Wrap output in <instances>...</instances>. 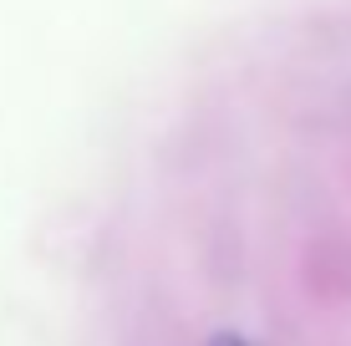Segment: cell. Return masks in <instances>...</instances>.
<instances>
[{
	"label": "cell",
	"instance_id": "1",
	"mask_svg": "<svg viewBox=\"0 0 351 346\" xmlns=\"http://www.w3.org/2000/svg\"><path fill=\"white\" fill-rule=\"evenodd\" d=\"M209 346H250V341H239V336H214Z\"/></svg>",
	"mask_w": 351,
	"mask_h": 346
}]
</instances>
